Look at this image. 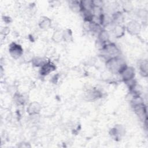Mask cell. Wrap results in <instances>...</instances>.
Instances as JSON below:
<instances>
[{
    "label": "cell",
    "instance_id": "cell-1",
    "mask_svg": "<svg viewBox=\"0 0 148 148\" xmlns=\"http://www.w3.org/2000/svg\"><path fill=\"white\" fill-rule=\"evenodd\" d=\"M9 51L11 56L15 58L19 57L23 53V49L21 47L16 43H13L10 45Z\"/></svg>",
    "mask_w": 148,
    "mask_h": 148
},
{
    "label": "cell",
    "instance_id": "cell-3",
    "mask_svg": "<svg viewBox=\"0 0 148 148\" xmlns=\"http://www.w3.org/2000/svg\"><path fill=\"white\" fill-rule=\"evenodd\" d=\"M125 82L132 80L135 75V71L131 67H127L121 73Z\"/></svg>",
    "mask_w": 148,
    "mask_h": 148
},
{
    "label": "cell",
    "instance_id": "cell-7",
    "mask_svg": "<svg viewBox=\"0 0 148 148\" xmlns=\"http://www.w3.org/2000/svg\"><path fill=\"white\" fill-rule=\"evenodd\" d=\"M109 35L107 31H101L99 35V39L101 42L104 43L106 42L109 40Z\"/></svg>",
    "mask_w": 148,
    "mask_h": 148
},
{
    "label": "cell",
    "instance_id": "cell-2",
    "mask_svg": "<svg viewBox=\"0 0 148 148\" xmlns=\"http://www.w3.org/2000/svg\"><path fill=\"white\" fill-rule=\"evenodd\" d=\"M127 28L129 33H131L133 35H135L139 32L140 27L138 22L135 21H132L128 23Z\"/></svg>",
    "mask_w": 148,
    "mask_h": 148
},
{
    "label": "cell",
    "instance_id": "cell-10",
    "mask_svg": "<svg viewBox=\"0 0 148 148\" xmlns=\"http://www.w3.org/2000/svg\"><path fill=\"white\" fill-rule=\"evenodd\" d=\"M60 32H61L60 31L55 32L53 36V38L55 41L56 42L60 41L63 38V32L62 33H60Z\"/></svg>",
    "mask_w": 148,
    "mask_h": 148
},
{
    "label": "cell",
    "instance_id": "cell-9",
    "mask_svg": "<svg viewBox=\"0 0 148 148\" xmlns=\"http://www.w3.org/2000/svg\"><path fill=\"white\" fill-rule=\"evenodd\" d=\"M50 24H51L50 20L48 18L45 17L44 18L41 20V21H40L39 26L41 28H47L50 25Z\"/></svg>",
    "mask_w": 148,
    "mask_h": 148
},
{
    "label": "cell",
    "instance_id": "cell-5",
    "mask_svg": "<svg viewBox=\"0 0 148 148\" xmlns=\"http://www.w3.org/2000/svg\"><path fill=\"white\" fill-rule=\"evenodd\" d=\"M40 106L37 102L31 103L27 108V112L29 114H36L39 113Z\"/></svg>",
    "mask_w": 148,
    "mask_h": 148
},
{
    "label": "cell",
    "instance_id": "cell-4",
    "mask_svg": "<svg viewBox=\"0 0 148 148\" xmlns=\"http://www.w3.org/2000/svg\"><path fill=\"white\" fill-rule=\"evenodd\" d=\"M55 68V66L52 63H51L50 62H47L41 66L40 74L42 75H48L49 73L53 71Z\"/></svg>",
    "mask_w": 148,
    "mask_h": 148
},
{
    "label": "cell",
    "instance_id": "cell-8",
    "mask_svg": "<svg viewBox=\"0 0 148 148\" xmlns=\"http://www.w3.org/2000/svg\"><path fill=\"white\" fill-rule=\"evenodd\" d=\"M139 68L143 75L146 76L147 74V61L146 60H144L143 61L141 62L140 63Z\"/></svg>",
    "mask_w": 148,
    "mask_h": 148
},
{
    "label": "cell",
    "instance_id": "cell-6",
    "mask_svg": "<svg viewBox=\"0 0 148 148\" xmlns=\"http://www.w3.org/2000/svg\"><path fill=\"white\" fill-rule=\"evenodd\" d=\"M124 28L123 26L120 25H117L113 29V33L115 36L117 38H120L124 35Z\"/></svg>",
    "mask_w": 148,
    "mask_h": 148
}]
</instances>
